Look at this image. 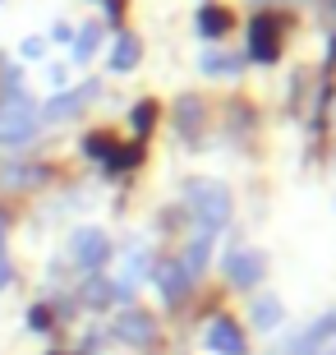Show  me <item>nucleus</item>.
<instances>
[{"instance_id": "obj_1", "label": "nucleus", "mask_w": 336, "mask_h": 355, "mask_svg": "<svg viewBox=\"0 0 336 355\" xmlns=\"http://www.w3.org/2000/svg\"><path fill=\"white\" fill-rule=\"evenodd\" d=\"M189 212L198 217V226H203L207 236L221 231V226L231 222V194H226V184L194 180V184H189Z\"/></svg>"}, {"instance_id": "obj_2", "label": "nucleus", "mask_w": 336, "mask_h": 355, "mask_svg": "<svg viewBox=\"0 0 336 355\" xmlns=\"http://www.w3.org/2000/svg\"><path fill=\"white\" fill-rule=\"evenodd\" d=\"M33 130H37V111H33V102H28L24 92H10V102L0 106V144L19 148V144L33 139Z\"/></svg>"}, {"instance_id": "obj_3", "label": "nucleus", "mask_w": 336, "mask_h": 355, "mask_svg": "<svg viewBox=\"0 0 336 355\" xmlns=\"http://www.w3.org/2000/svg\"><path fill=\"white\" fill-rule=\"evenodd\" d=\"M267 277V254L258 250H231V259H226V282L240 291H254Z\"/></svg>"}, {"instance_id": "obj_4", "label": "nucleus", "mask_w": 336, "mask_h": 355, "mask_svg": "<svg viewBox=\"0 0 336 355\" xmlns=\"http://www.w3.org/2000/svg\"><path fill=\"white\" fill-rule=\"evenodd\" d=\"M276 51H281V19L276 14H258L249 24V55L254 60H276Z\"/></svg>"}, {"instance_id": "obj_5", "label": "nucleus", "mask_w": 336, "mask_h": 355, "mask_svg": "<svg viewBox=\"0 0 336 355\" xmlns=\"http://www.w3.org/2000/svg\"><path fill=\"white\" fill-rule=\"evenodd\" d=\"M203 342H207V351H217V355H245L249 346H245V332H240V323L235 318H212L207 323V332H203Z\"/></svg>"}, {"instance_id": "obj_6", "label": "nucleus", "mask_w": 336, "mask_h": 355, "mask_svg": "<svg viewBox=\"0 0 336 355\" xmlns=\"http://www.w3.org/2000/svg\"><path fill=\"white\" fill-rule=\"evenodd\" d=\"M69 250H74V263L78 268H102L106 259H111V240H106L102 231H78Z\"/></svg>"}, {"instance_id": "obj_7", "label": "nucleus", "mask_w": 336, "mask_h": 355, "mask_svg": "<svg viewBox=\"0 0 336 355\" xmlns=\"http://www.w3.org/2000/svg\"><path fill=\"white\" fill-rule=\"evenodd\" d=\"M157 286H161L166 304H180L184 295H189V286H194V277L184 272V263H180V259H166V263L157 268Z\"/></svg>"}, {"instance_id": "obj_8", "label": "nucleus", "mask_w": 336, "mask_h": 355, "mask_svg": "<svg viewBox=\"0 0 336 355\" xmlns=\"http://www.w3.org/2000/svg\"><path fill=\"white\" fill-rule=\"evenodd\" d=\"M116 337H120V342H130V346H152L157 342V323L143 314V309H130V314H120Z\"/></svg>"}, {"instance_id": "obj_9", "label": "nucleus", "mask_w": 336, "mask_h": 355, "mask_svg": "<svg viewBox=\"0 0 336 355\" xmlns=\"http://www.w3.org/2000/svg\"><path fill=\"white\" fill-rule=\"evenodd\" d=\"M92 92H97V88L88 83V88H74V92H65V97H55V102L46 106V120H69V116H78V106L88 102Z\"/></svg>"}, {"instance_id": "obj_10", "label": "nucleus", "mask_w": 336, "mask_h": 355, "mask_svg": "<svg viewBox=\"0 0 336 355\" xmlns=\"http://www.w3.org/2000/svg\"><path fill=\"white\" fill-rule=\"evenodd\" d=\"M281 300H276V295H258V300H254V328H263V332H272L276 328V323H281Z\"/></svg>"}, {"instance_id": "obj_11", "label": "nucleus", "mask_w": 336, "mask_h": 355, "mask_svg": "<svg viewBox=\"0 0 336 355\" xmlns=\"http://www.w3.org/2000/svg\"><path fill=\"white\" fill-rule=\"evenodd\" d=\"M207 254H212V236H207V231H203V236H198L194 245L184 250V259H180V263H184V272L194 277V282H198V272H203V268H207Z\"/></svg>"}, {"instance_id": "obj_12", "label": "nucleus", "mask_w": 336, "mask_h": 355, "mask_svg": "<svg viewBox=\"0 0 336 355\" xmlns=\"http://www.w3.org/2000/svg\"><path fill=\"white\" fill-rule=\"evenodd\" d=\"M134 65H139V37H130V33H125V37L116 42V55H111V69H116V74H130Z\"/></svg>"}, {"instance_id": "obj_13", "label": "nucleus", "mask_w": 336, "mask_h": 355, "mask_svg": "<svg viewBox=\"0 0 336 355\" xmlns=\"http://www.w3.org/2000/svg\"><path fill=\"white\" fill-rule=\"evenodd\" d=\"M231 28V10H217V5H207L203 14H198V33H207V37H221Z\"/></svg>"}, {"instance_id": "obj_14", "label": "nucleus", "mask_w": 336, "mask_h": 355, "mask_svg": "<svg viewBox=\"0 0 336 355\" xmlns=\"http://www.w3.org/2000/svg\"><path fill=\"white\" fill-rule=\"evenodd\" d=\"M111 148H116V139H111V134H88V139H83V153H88V157H97V162L111 157Z\"/></svg>"}, {"instance_id": "obj_15", "label": "nucleus", "mask_w": 336, "mask_h": 355, "mask_svg": "<svg viewBox=\"0 0 336 355\" xmlns=\"http://www.w3.org/2000/svg\"><path fill=\"white\" fill-rule=\"evenodd\" d=\"M97 42H102V28L88 24V28H83V37H78V46H74V55H78V60H88V55L97 51Z\"/></svg>"}, {"instance_id": "obj_16", "label": "nucleus", "mask_w": 336, "mask_h": 355, "mask_svg": "<svg viewBox=\"0 0 336 355\" xmlns=\"http://www.w3.org/2000/svg\"><path fill=\"white\" fill-rule=\"evenodd\" d=\"M152 120H157V102H139V111H134V130H139V139L152 130Z\"/></svg>"}, {"instance_id": "obj_17", "label": "nucleus", "mask_w": 336, "mask_h": 355, "mask_svg": "<svg viewBox=\"0 0 336 355\" xmlns=\"http://www.w3.org/2000/svg\"><path fill=\"white\" fill-rule=\"evenodd\" d=\"M28 328L33 332H51V309H46V304H33V309H28Z\"/></svg>"}, {"instance_id": "obj_18", "label": "nucleus", "mask_w": 336, "mask_h": 355, "mask_svg": "<svg viewBox=\"0 0 336 355\" xmlns=\"http://www.w3.org/2000/svg\"><path fill=\"white\" fill-rule=\"evenodd\" d=\"M111 295H116V286H106V282H88L83 286V300H92V304H106Z\"/></svg>"}, {"instance_id": "obj_19", "label": "nucleus", "mask_w": 336, "mask_h": 355, "mask_svg": "<svg viewBox=\"0 0 336 355\" xmlns=\"http://www.w3.org/2000/svg\"><path fill=\"white\" fill-rule=\"evenodd\" d=\"M10 277H14V268H10V259H5V250H0V291L10 286Z\"/></svg>"}, {"instance_id": "obj_20", "label": "nucleus", "mask_w": 336, "mask_h": 355, "mask_svg": "<svg viewBox=\"0 0 336 355\" xmlns=\"http://www.w3.org/2000/svg\"><path fill=\"white\" fill-rule=\"evenodd\" d=\"M318 355H336V346H327V351H318Z\"/></svg>"}, {"instance_id": "obj_21", "label": "nucleus", "mask_w": 336, "mask_h": 355, "mask_svg": "<svg viewBox=\"0 0 336 355\" xmlns=\"http://www.w3.org/2000/svg\"><path fill=\"white\" fill-rule=\"evenodd\" d=\"M51 355H65V351H51Z\"/></svg>"}]
</instances>
